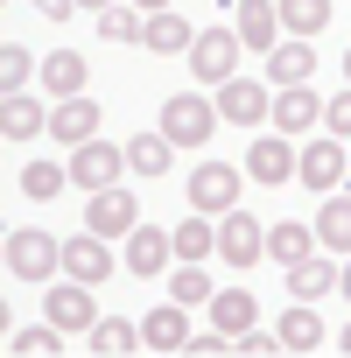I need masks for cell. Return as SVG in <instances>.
Masks as SVG:
<instances>
[{"mask_svg": "<svg viewBox=\"0 0 351 358\" xmlns=\"http://www.w3.org/2000/svg\"><path fill=\"white\" fill-rule=\"evenodd\" d=\"M85 344H92L99 358H134V351H148V344H141V323H127V316H99V323L85 330Z\"/></svg>", "mask_w": 351, "mask_h": 358, "instance_id": "23", "label": "cell"}, {"mask_svg": "<svg viewBox=\"0 0 351 358\" xmlns=\"http://www.w3.org/2000/svg\"><path fill=\"white\" fill-rule=\"evenodd\" d=\"M218 127H225V113H218V99H204V92H176V99L162 106V134H169L176 148H204Z\"/></svg>", "mask_w": 351, "mask_h": 358, "instance_id": "1", "label": "cell"}, {"mask_svg": "<svg viewBox=\"0 0 351 358\" xmlns=\"http://www.w3.org/2000/svg\"><path fill=\"white\" fill-rule=\"evenodd\" d=\"M29 78H43V64L29 57V43H0V85H8V92H29Z\"/></svg>", "mask_w": 351, "mask_h": 358, "instance_id": "34", "label": "cell"}, {"mask_svg": "<svg viewBox=\"0 0 351 358\" xmlns=\"http://www.w3.org/2000/svg\"><path fill=\"white\" fill-rule=\"evenodd\" d=\"M211 323H218V330H232V337H239V330H253V323H260L253 288H218V295H211Z\"/></svg>", "mask_w": 351, "mask_h": 358, "instance_id": "28", "label": "cell"}, {"mask_svg": "<svg viewBox=\"0 0 351 358\" xmlns=\"http://www.w3.org/2000/svg\"><path fill=\"white\" fill-rule=\"evenodd\" d=\"M344 85H351V50H344Z\"/></svg>", "mask_w": 351, "mask_h": 358, "instance_id": "44", "label": "cell"}, {"mask_svg": "<svg viewBox=\"0 0 351 358\" xmlns=\"http://www.w3.org/2000/svg\"><path fill=\"white\" fill-rule=\"evenodd\" d=\"M344 176H351V141L309 134L302 141V162H295V183H309L316 197H330V190H344Z\"/></svg>", "mask_w": 351, "mask_h": 358, "instance_id": "2", "label": "cell"}, {"mask_svg": "<svg viewBox=\"0 0 351 358\" xmlns=\"http://www.w3.org/2000/svg\"><path fill=\"white\" fill-rule=\"evenodd\" d=\"M29 8H36L43 22H71V15H78V0H29Z\"/></svg>", "mask_w": 351, "mask_h": 358, "instance_id": "39", "label": "cell"}, {"mask_svg": "<svg viewBox=\"0 0 351 358\" xmlns=\"http://www.w3.org/2000/svg\"><path fill=\"white\" fill-rule=\"evenodd\" d=\"M337 351H344V358H351V323H344V330H337Z\"/></svg>", "mask_w": 351, "mask_h": 358, "instance_id": "43", "label": "cell"}, {"mask_svg": "<svg viewBox=\"0 0 351 358\" xmlns=\"http://www.w3.org/2000/svg\"><path fill=\"white\" fill-rule=\"evenodd\" d=\"M211 295H218V281L204 274V260H176V267H169V302H183V309L204 302V309H211Z\"/></svg>", "mask_w": 351, "mask_h": 358, "instance_id": "25", "label": "cell"}, {"mask_svg": "<svg viewBox=\"0 0 351 358\" xmlns=\"http://www.w3.org/2000/svg\"><path fill=\"white\" fill-rule=\"evenodd\" d=\"M316 246H323V253H351V197H344V190L323 197V211H316Z\"/></svg>", "mask_w": 351, "mask_h": 358, "instance_id": "24", "label": "cell"}, {"mask_svg": "<svg viewBox=\"0 0 351 358\" xmlns=\"http://www.w3.org/2000/svg\"><path fill=\"white\" fill-rule=\"evenodd\" d=\"M8 274H22V281H50V274H64V239H50L43 225L8 232Z\"/></svg>", "mask_w": 351, "mask_h": 358, "instance_id": "4", "label": "cell"}, {"mask_svg": "<svg viewBox=\"0 0 351 358\" xmlns=\"http://www.w3.org/2000/svg\"><path fill=\"white\" fill-rule=\"evenodd\" d=\"M281 29H288V36H309V43H316V36L330 29V0H281Z\"/></svg>", "mask_w": 351, "mask_h": 358, "instance_id": "32", "label": "cell"}, {"mask_svg": "<svg viewBox=\"0 0 351 358\" xmlns=\"http://www.w3.org/2000/svg\"><path fill=\"white\" fill-rule=\"evenodd\" d=\"M232 351H239V358H274V351H288V344H281V330H260V323H253V330L232 337Z\"/></svg>", "mask_w": 351, "mask_h": 358, "instance_id": "36", "label": "cell"}, {"mask_svg": "<svg viewBox=\"0 0 351 358\" xmlns=\"http://www.w3.org/2000/svg\"><path fill=\"white\" fill-rule=\"evenodd\" d=\"M78 8H85V15H106V8H113V0H78Z\"/></svg>", "mask_w": 351, "mask_h": 358, "instance_id": "42", "label": "cell"}, {"mask_svg": "<svg viewBox=\"0 0 351 358\" xmlns=\"http://www.w3.org/2000/svg\"><path fill=\"white\" fill-rule=\"evenodd\" d=\"M190 43H197V29L176 15V8L148 15V29H141V50H162V57H190Z\"/></svg>", "mask_w": 351, "mask_h": 358, "instance_id": "21", "label": "cell"}, {"mask_svg": "<svg viewBox=\"0 0 351 358\" xmlns=\"http://www.w3.org/2000/svg\"><path fill=\"white\" fill-rule=\"evenodd\" d=\"M218 351H232V330H218V323H211V330H197V337H190V358H218Z\"/></svg>", "mask_w": 351, "mask_h": 358, "instance_id": "38", "label": "cell"}, {"mask_svg": "<svg viewBox=\"0 0 351 358\" xmlns=\"http://www.w3.org/2000/svg\"><path fill=\"white\" fill-rule=\"evenodd\" d=\"M134 8H141V15H162V8H169V0H134Z\"/></svg>", "mask_w": 351, "mask_h": 358, "instance_id": "41", "label": "cell"}, {"mask_svg": "<svg viewBox=\"0 0 351 358\" xmlns=\"http://www.w3.org/2000/svg\"><path fill=\"white\" fill-rule=\"evenodd\" d=\"M232 29H239V43H246V50H260V57H267V50L288 36V29H281V0H239Z\"/></svg>", "mask_w": 351, "mask_h": 358, "instance_id": "17", "label": "cell"}, {"mask_svg": "<svg viewBox=\"0 0 351 358\" xmlns=\"http://www.w3.org/2000/svg\"><path fill=\"white\" fill-rule=\"evenodd\" d=\"M64 162H71V183L92 197V190H113L120 176H134L127 169V148H113V141H85V148H64Z\"/></svg>", "mask_w": 351, "mask_h": 358, "instance_id": "5", "label": "cell"}, {"mask_svg": "<svg viewBox=\"0 0 351 358\" xmlns=\"http://www.w3.org/2000/svg\"><path fill=\"white\" fill-rule=\"evenodd\" d=\"M218 113H225V127H274V92L260 85V78H225L218 85Z\"/></svg>", "mask_w": 351, "mask_h": 358, "instance_id": "7", "label": "cell"}, {"mask_svg": "<svg viewBox=\"0 0 351 358\" xmlns=\"http://www.w3.org/2000/svg\"><path fill=\"white\" fill-rule=\"evenodd\" d=\"M169 239H176V260H211V253H218V218H211V211H190Z\"/></svg>", "mask_w": 351, "mask_h": 358, "instance_id": "26", "label": "cell"}, {"mask_svg": "<svg viewBox=\"0 0 351 358\" xmlns=\"http://www.w3.org/2000/svg\"><path fill=\"white\" fill-rule=\"evenodd\" d=\"M239 29H197V43H190V71H197V85H225V78H239Z\"/></svg>", "mask_w": 351, "mask_h": 358, "instance_id": "6", "label": "cell"}, {"mask_svg": "<svg viewBox=\"0 0 351 358\" xmlns=\"http://www.w3.org/2000/svg\"><path fill=\"white\" fill-rule=\"evenodd\" d=\"M57 190H71V162H22V197L50 204Z\"/></svg>", "mask_w": 351, "mask_h": 358, "instance_id": "30", "label": "cell"}, {"mask_svg": "<svg viewBox=\"0 0 351 358\" xmlns=\"http://www.w3.org/2000/svg\"><path fill=\"white\" fill-rule=\"evenodd\" d=\"M8 351H15V358H57V351H64V330H57V323H43V330H8Z\"/></svg>", "mask_w": 351, "mask_h": 358, "instance_id": "35", "label": "cell"}, {"mask_svg": "<svg viewBox=\"0 0 351 358\" xmlns=\"http://www.w3.org/2000/svg\"><path fill=\"white\" fill-rule=\"evenodd\" d=\"M218 260H225V267L267 260V225H260L253 211H225V218H218Z\"/></svg>", "mask_w": 351, "mask_h": 358, "instance_id": "9", "label": "cell"}, {"mask_svg": "<svg viewBox=\"0 0 351 358\" xmlns=\"http://www.w3.org/2000/svg\"><path fill=\"white\" fill-rule=\"evenodd\" d=\"M43 316L57 323V330H92L99 323V295H92V281H50V295H43Z\"/></svg>", "mask_w": 351, "mask_h": 358, "instance_id": "10", "label": "cell"}, {"mask_svg": "<svg viewBox=\"0 0 351 358\" xmlns=\"http://www.w3.org/2000/svg\"><path fill=\"white\" fill-rule=\"evenodd\" d=\"M309 253H316V225H309V218H281V225H267V260L295 267V260H309Z\"/></svg>", "mask_w": 351, "mask_h": 358, "instance_id": "22", "label": "cell"}, {"mask_svg": "<svg viewBox=\"0 0 351 358\" xmlns=\"http://www.w3.org/2000/svg\"><path fill=\"white\" fill-rule=\"evenodd\" d=\"M85 78H92V71H85V57H78V50H50V57H43V85H50L57 99H78V92H85Z\"/></svg>", "mask_w": 351, "mask_h": 358, "instance_id": "29", "label": "cell"}, {"mask_svg": "<svg viewBox=\"0 0 351 358\" xmlns=\"http://www.w3.org/2000/svg\"><path fill=\"white\" fill-rule=\"evenodd\" d=\"M190 337L197 330H190V309L183 302H162L155 316H141V344L148 351H190Z\"/></svg>", "mask_w": 351, "mask_h": 358, "instance_id": "18", "label": "cell"}, {"mask_svg": "<svg viewBox=\"0 0 351 358\" xmlns=\"http://www.w3.org/2000/svg\"><path fill=\"white\" fill-rule=\"evenodd\" d=\"M295 162H302V148L281 134V127H267L260 141H253V155H246V176H253V183H295Z\"/></svg>", "mask_w": 351, "mask_h": 358, "instance_id": "11", "label": "cell"}, {"mask_svg": "<svg viewBox=\"0 0 351 358\" xmlns=\"http://www.w3.org/2000/svg\"><path fill=\"white\" fill-rule=\"evenodd\" d=\"M141 29H148V15L134 8V0H113V8L99 15V36L106 43H141Z\"/></svg>", "mask_w": 351, "mask_h": 358, "instance_id": "33", "label": "cell"}, {"mask_svg": "<svg viewBox=\"0 0 351 358\" xmlns=\"http://www.w3.org/2000/svg\"><path fill=\"white\" fill-rule=\"evenodd\" d=\"M99 99L92 92H78V99H57L50 106V141H64V148H85V141H99Z\"/></svg>", "mask_w": 351, "mask_h": 358, "instance_id": "13", "label": "cell"}, {"mask_svg": "<svg viewBox=\"0 0 351 358\" xmlns=\"http://www.w3.org/2000/svg\"><path fill=\"white\" fill-rule=\"evenodd\" d=\"M330 288H337V260H330L323 246H316L309 260H295V267H288V295H295V302H323Z\"/></svg>", "mask_w": 351, "mask_h": 358, "instance_id": "20", "label": "cell"}, {"mask_svg": "<svg viewBox=\"0 0 351 358\" xmlns=\"http://www.w3.org/2000/svg\"><path fill=\"white\" fill-rule=\"evenodd\" d=\"M267 85L281 92V85H316V50H309V36H281L274 50H267Z\"/></svg>", "mask_w": 351, "mask_h": 358, "instance_id": "16", "label": "cell"}, {"mask_svg": "<svg viewBox=\"0 0 351 358\" xmlns=\"http://www.w3.org/2000/svg\"><path fill=\"white\" fill-rule=\"evenodd\" d=\"M113 267H120V260H113V239H106V232L85 225L78 239H64V274H71V281H92V288H99Z\"/></svg>", "mask_w": 351, "mask_h": 358, "instance_id": "15", "label": "cell"}, {"mask_svg": "<svg viewBox=\"0 0 351 358\" xmlns=\"http://www.w3.org/2000/svg\"><path fill=\"white\" fill-rule=\"evenodd\" d=\"M274 330H281V344H288V351H316V344H323V316H316V302H295Z\"/></svg>", "mask_w": 351, "mask_h": 358, "instance_id": "31", "label": "cell"}, {"mask_svg": "<svg viewBox=\"0 0 351 358\" xmlns=\"http://www.w3.org/2000/svg\"><path fill=\"white\" fill-rule=\"evenodd\" d=\"M85 225H92V232H106V239H127V232L141 225V204L127 197V183L92 190V197H85Z\"/></svg>", "mask_w": 351, "mask_h": 358, "instance_id": "14", "label": "cell"}, {"mask_svg": "<svg viewBox=\"0 0 351 358\" xmlns=\"http://www.w3.org/2000/svg\"><path fill=\"white\" fill-rule=\"evenodd\" d=\"M337 295L351 302V253H344V267H337Z\"/></svg>", "mask_w": 351, "mask_h": 358, "instance_id": "40", "label": "cell"}, {"mask_svg": "<svg viewBox=\"0 0 351 358\" xmlns=\"http://www.w3.org/2000/svg\"><path fill=\"white\" fill-rule=\"evenodd\" d=\"M169 155H176V141H169L162 127H155V134H134V141H127V169L141 176V183H155V176L169 169Z\"/></svg>", "mask_w": 351, "mask_h": 358, "instance_id": "27", "label": "cell"}, {"mask_svg": "<svg viewBox=\"0 0 351 358\" xmlns=\"http://www.w3.org/2000/svg\"><path fill=\"white\" fill-rule=\"evenodd\" d=\"M0 134H8V141H36V134H50V106L29 99V92H8V99H0Z\"/></svg>", "mask_w": 351, "mask_h": 358, "instance_id": "19", "label": "cell"}, {"mask_svg": "<svg viewBox=\"0 0 351 358\" xmlns=\"http://www.w3.org/2000/svg\"><path fill=\"white\" fill-rule=\"evenodd\" d=\"M239 190H246V162H197L190 169V211H239Z\"/></svg>", "mask_w": 351, "mask_h": 358, "instance_id": "3", "label": "cell"}, {"mask_svg": "<svg viewBox=\"0 0 351 358\" xmlns=\"http://www.w3.org/2000/svg\"><path fill=\"white\" fill-rule=\"evenodd\" d=\"M323 134H337V141H351V85H344L337 99H323Z\"/></svg>", "mask_w": 351, "mask_h": 358, "instance_id": "37", "label": "cell"}, {"mask_svg": "<svg viewBox=\"0 0 351 358\" xmlns=\"http://www.w3.org/2000/svg\"><path fill=\"white\" fill-rule=\"evenodd\" d=\"M274 127H281L288 141H309V134L323 127V99H316V85H281V92H274Z\"/></svg>", "mask_w": 351, "mask_h": 358, "instance_id": "12", "label": "cell"}, {"mask_svg": "<svg viewBox=\"0 0 351 358\" xmlns=\"http://www.w3.org/2000/svg\"><path fill=\"white\" fill-rule=\"evenodd\" d=\"M120 267H127V274H141V281H148V274H169V267H176V239H169L162 225H148V218H141V225L120 239Z\"/></svg>", "mask_w": 351, "mask_h": 358, "instance_id": "8", "label": "cell"}]
</instances>
